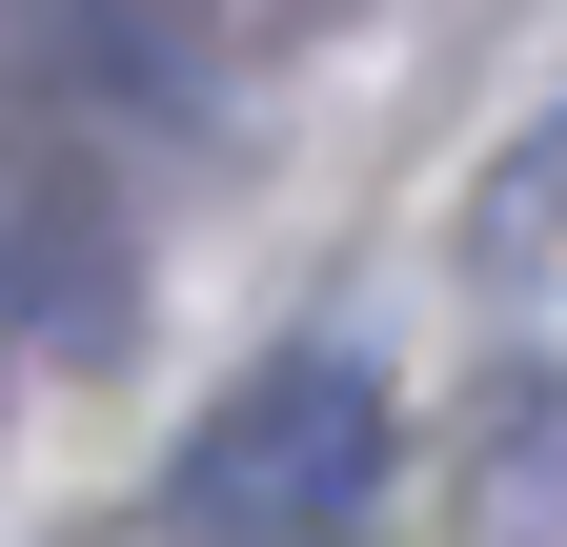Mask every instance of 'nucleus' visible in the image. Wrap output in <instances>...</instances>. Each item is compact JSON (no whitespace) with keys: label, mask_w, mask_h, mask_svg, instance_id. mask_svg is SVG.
I'll use <instances>...</instances> for the list:
<instances>
[{"label":"nucleus","mask_w":567,"mask_h":547,"mask_svg":"<svg viewBox=\"0 0 567 547\" xmlns=\"http://www.w3.org/2000/svg\"><path fill=\"white\" fill-rule=\"evenodd\" d=\"M21 324L82 385L122 345V224H102V143H21Z\"/></svg>","instance_id":"obj_2"},{"label":"nucleus","mask_w":567,"mask_h":547,"mask_svg":"<svg viewBox=\"0 0 567 547\" xmlns=\"http://www.w3.org/2000/svg\"><path fill=\"white\" fill-rule=\"evenodd\" d=\"M365 487H385V365H365V345H284V365H244V385L183 426L163 527H183V547H344Z\"/></svg>","instance_id":"obj_1"}]
</instances>
